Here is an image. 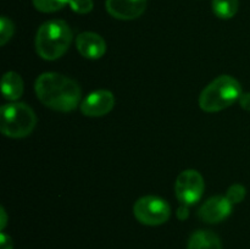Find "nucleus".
Wrapping results in <instances>:
<instances>
[{
  "label": "nucleus",
  "instance_id": "nucleus-2",
  "mask_svg": "<svg viewBox=\"0 0 250 249\" xmlns=\"http://www.w3.org/2000/svg\"><path fill=\"white\" fill-rule=\"evenodd\" d=\"M72 42V31L62 20H51L39 27L36 36V50L48 61L61 58Z\"/></svg>",
  "mask_w": 250,
  "mask_h": 249
},
{
  "label": "nucleus",
  "instance_id": "nucleus-7",
  "mask_svg": "<svg viewBox=\"0 0 250 249\" xmlns=\"http://www.w3.org/2000/svg\"><path fill=\"white\" fill-rule=\"evenodd\" d=\"M115 105V97L110 90L99 89L92 92L81 104L83 115L90 117L104 116L112 110Z\"/></svg>",
  "mask_w": 250,
  "mask_h": 249
},
{
  "label": "nucleus",
  "instance_id": "nucleus-4",
  "mask_svg": "<svg viewBox=\"0 0 250 249\" xmlns=\"http://www.w3.org/2000/svg\"><path fill=\"white\" fill-rule=\"evenodd\" d=\"M37 124L33 110L23 103H12L1 107V132L10 138H23L32 133Z\"/></svg>",
  "mask_w": 250,
  "mask_h": 249
},
{
  "label": "nucleus",
  "instance_id": "nucleus-16",
  "mask_svg": "<svg viewBox=\"0 0 250 249\" xmlns=\"http://www.w3.org/2000/svg\"><path fill=\"white\" fill-rule=\"evenodd\" d=\"M246 192L247 190L243 186L236 183V185H232L231 187L229 188L226 198L232 203V204H238V203H241L242 200L246 198Z\"/></svg>",
  "mask_w": 250,
  "mask_h": 249
},
{
  "label": "nucleus",
  "instance_id": "nucleus-5",
  "mask_svg": "<svg viewBox=\"0 0 250 249\" xmlns=\"http://www.w3.org/2000/svg\"><path fill=\"white\" fill-rule=\"evenodd\" d=\"M136 219L141 224L148 226H158L165 224L171 215L170 205L155 195H146L136 202L133 207Z\"/></svg>",
  "mask_w": 250,
  "mask_h": 249
},
{
  "label": "nucleus",
  "instance_id": "nucleus-12",
  "mask_svg": "<svg viewBox=\"0 0 250 249\" xmlns=\"http://www.w3.org/2000/svg\"><path fill=\"white\" fill-rule=\"evenodd\" d=\"M1 92L4 98L9 100H17L23 93V81L16 72H6L1 80Z\"/></svg>",
  "mask_w": 250,
  "mask_h": 249
},
{
  "label": "nucleus",
  "instance_id": "nucleus-13",
  "mask_svg": "<svg viewBox=\"0 0 250 249\" xmlns=\"http://www.w3.org/2000/svg\"><path fill=\"white\" fill-rule=\"evenodd\" d=\"M238 0H212V11L217 17L229 20L238 11Z\"/></svg>",
  "mask_w": 250,
  "mask_h": 249
},
{
  "label": "nucleus",
  "instance_id": "nucleus-20",
  "mask_svg": "<svg viewBox=\"0 0 250 249\" xmlns=\"http://www.w3.org/2000/svg\"><path fill=\"white\" fill-rule=\"evenodd\" d=\"M178 217H180L181 220H185V219H187L188 217V209L187 208H186V205L185 207H181L180 209H178Z\"/></svg>",
  "mask_w": 250,
  "mask_h": 249
},
{
  "label": "nucleus",
  "instance_id": "nucleus-19",
  "mask_svg": "<svg viewBox=\"0 0 250 249\" xmlns=\"http://www.w3.org/2000/svg\"><path fill=\"white\" fill-rule=\"evenodd\" d=\"M0 246H1L0 249H12L11 238L9 236H6L4 232H2L1 237H0Z\"/></svg>",
  "mask_w": 250,
  "mask_h": 249
},
{
  "label": "nucleus",
  "instance_id": "nucleus-21",
  "mask_svg": "<svg viewBox=\"0 0 250 249\" xmlns=\"http://www.w3.org/2000/svg\"><path fill=\"white\" fill-rule=\"evenodd\" d=\"M1 229L4 228L5 225H6V212H5L4 208H1Z\"/></svg>",
  "mask_w": 250,
  "mask_h": 249
},
{
  "label": "nucleus",
  "instance_id": "nucleus-8",
  "mask_svg": "<svg viewBox=\"0 0 250 249\" xmlns=\"http://www.w3.org/2000/svg\"><path fill=\"white\" fill-rule=\"evenodd\" d=\"M232 203L222 195H216L208 199L200 207L199 215L200 220L208 224H219L229 216L232 211Z\"/></svg>",
  "mask_w": 250,
  "mask_h": 249
},
{
  "label": "nucleus",
  "instance_id": "nucleus-1",
  "mask_svg": "<svg viewBox=\"0 0 250 249\" xmlns=\"http://www.w3.org/2000/svg\"><path fill=\"white\" fill-rule=\"evenodd\" d=\"M36 93L45 106L61 112L72 111L81 100V88L76 81L56 72H46L36 81Z\"/></svg>",
  "mask_w": 250,
  "mask_h": 249
},
{
  "label": "nucleus",
  "instance_id": "nucleus-15",
  "mask_svg": "<svg viewBox=\"0 0 250 249\" xmlns=\"http://www.w3.org/2000/svg\"><path fill=\"white\" fill-rule=\"evenodd\" d=\"M14 32L15 27L14 23L11 22V20L2 16L1 19H0V44H1V45H5V44L11 39V37L14 36Z\"/></svg>",
  "mask_w": 250,
  "mask_h": 249
},
{
  "label": "nucleus",
  "instance_id": "nucleus-14",
  "mask_svg": "<svg viewBox=\"0 0 250 249\" xmlns=\"http://www.w3.org/2000/svg\"><path fill=\"white\" fill-rule=\"evenodd\" d=\"M67 4H70V0H33L34 7L45 14L59 11Z\"/></svg>",
  "mask_w": 250,
  "mask_h": 249
},
{
  "label": "nucleus",
  "instance_id": "nucleus-6",
  "mask_svg": "<svg viewBox=\"0 0 250 249\" xmlns=\"http://www.w3.org/2000/svg\"><path fill=\"white\" fill-rule=\"evenodd\" d=\"M204 188V178L198 171L186 170L181 172L176 180V197L183 205H192L199 202Z\"/></svg>",
  "mask_w": 250,
  "mask_h": 249
},
{
  "label": "nucleus",
  "instance_id": "nucleus-18",
  "mask_svg": "<svg viewBox=\"0 0 250 249\" xmlns=\"http://www.w3.org/2000/svg\"><path fill=\"white\" fill-rule=\"evenodd\" d=\"M238 102L244 110L250 111V93H243Z\"/></svg>",
  "mask_w": 250,
  "mask_h": 249
},
{
  "label": "nucleus",
  "instance_id": "nucleus-11",
  "mask_svg": "<svg viewBox=\"0 0 250 249\" xmlns=\"http://www.w3.org/2000/svg\"><path fill=\"white\" fill-rule=\"evenodd\" d=\"M188 249H222V246L217 234L200 229L190 236Z\"/></svg>",
  "mask_w": 250,
  "mask_h": 249
},
{
  "label": "nucleus",
  "instance_id": "nucleus-10",
  "mask_svg": "<svg viewBox=\"0 0 250 249\" xmlns=\"http://www.w3.org/2000/svg\"><path fill=\"white\" fill-rule=\"evenodd\" d=\"M77 50L83 58L87 59H100L106 51L105 41L97 33L93 32H83L78 34L76 39Z\"/></svg>",
  "mask_w": 250,
  "mask_h": 249
},
{
  "label": "nucleus",
  "instance_id": "nucleus-17",
  "mask_svg": "<svg viewBox=\"0 0 250 249\" xmlns=\"http://www.w3.org/2000/svg\"><path fill=\"white\" fill-rule=\"evenodd\" d=\"M70 6L77 14H88L93 10V0H70Z\"/></svg>",
  "mask_w": 250,
  "mask_h": 249
},
{
  "label": "nucleus",
  "instance_id": "nucleus-9",
  "mask_svg": "<svg viewBox=\"0 0 250 249\" xmlns=\"http://www.w3.org/2000/svg\"><path fill=\"white\" fill-rule=\"evenodd\" d=\"M106 11L119 20H134L146 9V0H106Z\"/></svg>",
  "mask_w": 250,
  "mask_h": 249
},
{
  "label": "nucleus",
  "instance_id": "nucleus-3",
  "mask_svg": "<svg viewBox=\"0 0 250 249\" xmlns=\"http://www.w3.org/2000/svg\"><path fill=\"white\" fill-rule=\"evenodd\" d=\"M242 93L241 83L231 76H220L202 92L199 105L204 111L216 112L231 106L239 100Z\"/></svg>",
  "mask_w": 250,
  "mask_h": 249
}]
</instances>
